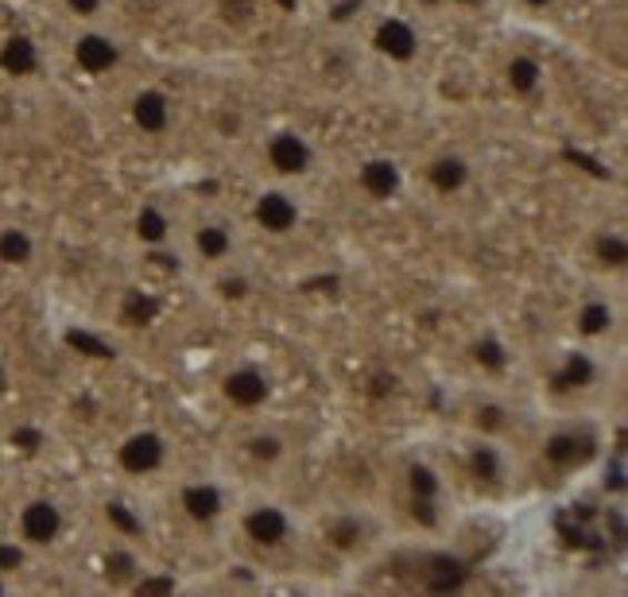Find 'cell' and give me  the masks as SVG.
I'll list each match as a JSON object with an SVG mask.
<instances>
[{
  "instance_id": "cell-12",
  "label": "cell",
  "mask_w": 628,
  "mask_h": 597,
  "mask_svg": "<svg viewBox=\"0 0 628 597\" xmlns=\"http://www.w3.org/2000/svg\"><path fill=\"white\" fill-rule=\"evenodd\" d=\"M590 454H594V438L578 435V431H555V435H547V443H544V462L555 469L586 466Z\"/></svg>"
},
{
  "instance_id": "cell-10",
  "label": "cell",
  "mask_w": 628,
  "mask_h": 597,
  "mask_svg": "<svg viewBox=\"0 0 628 597\" xmlns=\"http://www.w3.org/2000/svg\"><path fill=\"white\" fill-rule=\"evenodd\" d=\"M256 225L269 233H276V237H284V233H292L295 225H300L303 210L300 202L292 199L287 191H264L261 199H256Z\"/></svg>"
},
{
  "instance_id": "cell-17",
  "label": "cell",
  "mask_w": 628,
  "mask_h": 597,
  "mask_svg": "<svg viewBox=\"0 0 628 597\" xmlns=\"http://www.w3.org/2000/svg\"><path fill=\"white\" fill-rule=\"evenodd\" d=\"M194 253L202 256L206 264H222L233 256V233L230 225L222 222H206L194 230Z\"/></svg>"
},
{
  "instance_id": "cell-31",
  "label": "cell",
  "mask_w": 628,
  "mask_h": 597,
  "mask_svg": "<svg viewBox=\"0 0 628 597\" xmlns=\"http://www.w3.org/2000/svg\"><path fill=\"white\" fill-rule=\"evenodd\" d=\"M136 590L140 594H171V590H175V583H171V578H144Z\"/></svg>"
},
{
  "instance_id": "cell-21",
  "label": "cell",
  "mask_w": 628,
  "mask_h": 597,
  "mask_svg": "<svg viewBox=\"0 0 628 597\" xmlns=\"http://www.w3.org/2000/svg\"><path fill=\"white\" fill-rule=\"evenodd\" d=\"M105 524L113 528L117 539H140L144 536V520H140L136 508L124 505V500H105Z\"/></svg>"
},
{
  "instance_id": "cell-27",
  "label": "cell",
  "mask_w": 628,
  "mask_h": 597,
  "mask_svg": "<svg viewBox=\"0 0 628 597\" xmlns=\"http://www.w3.org/2000/svg\"><path fill=\"white\" fill-rule=\"evenodd\" d=\"M598 261L606 269H621L628 261V245H625V233H601L598 237Z\"/></svg>"
},
{
  "instance_id": "cell-13",
  "label": "cell",
  "mask_w": 628,
  "mask_h": 597,
  "mask_svg": "<svg viewBox=\"0 0 628 597\" xmlns=\"http://www.w3.org/2000/svg\"><path fill=\"white\" fill-rule=\"evenodd\" d=\"M544 62L536 59V54H513V59L505 62V85L516 93V98H536L539 90H544Z\"/></svg>"
},
{
  "instance_id": "cell-26",
  "label": "cell",
  "mask_w": 628,
  "mask_h": 597,
  "mask_svg": "<svg viewBox=\"0 0 628 597\" xmlns=\"http://www.w3.org/2000/svg\"><path fill=\"white\" fill-rule=\"evenodd\" d=\"M245 446H249V454H253L256 462H280V458H284V438L272 435V431H256Z\"/></svg>"
},
{
  "instance_id": "cell-19",
  "label": "cell",
  "mask_w": 628,
  "mask_h": 597,
  "mask_svg": "<svg viewBox=\"0 0 628 597\" xmlns=\"http://www.w3.org/2000/svg\"><path fill=\"white\" fill-rule=\"evenodd\" d=\"M594 381H598V361H594L590 353H567L559 373H555V388L559 392H583L590 388Z\"/></svg>"
},
{
  "instance_id": "cell-11",
  "label": "cell",
  "mask_w": 628,
  "mask_h": 597,
  "mask_svg": "<svg viewBox=\"0 0 628 597\" xmlns=\"http://www.w3.org/2000/svg\"><path fill=\"white\" fill-rule=\"evenodd\" d=\"M357 183H361V191H365L368 199L388 202V199H396L399 186H404V171H399V163L388 160V155H373V160L361 163Z\"/></svg>"
},
{
  "instance_id": "cell-15",
  "label": "cell",
  "mask_w": 628,
  "mask_h": 597,
  "mask_svg": "<svg viewBox=\"0 0 628 597\" xmlns=\"http://www.w3.org/2000/svg\"><path fill=\"white\" fill-rule=\"evenodd\" d=\"M36 253L39 245L31 237V230H23V225H4L0 230V264L4 269H28L36 261Z\"/></svg>"
},
{
  "instance_id": "cell-34",
  "label": "cell",
  "mask_w": 628,
  "mask_h": 597,
  "mask_svg": "<svg viewBox=\"0 0 628 597\" xmlns=\"http://www.w3.org/2000/svg\"><path fill=\"white\" fill-rule=\"evenodd\" d=\"M8 388H12V376H8V368L0 365V396H4Z\"/></svg>"
},
{
  "instance_id": "cell-9",
  "label": "cell",
  "mask_w": 628,
  "mask_h": 597,
  "mask_svg": "<svg viewBox=\"0 0 628 597\" xmlns=\"http://www.w3.org/2000/svg\"><path fill=\"white\" fill-rule=\"evenodd\" d=\"M373 47L392 62H412L419 54V31L404 16H384L373 31Z\"/></svg>"
},
{
  "instance_id": "cell-33",
  "label": "cell",
  "mask_w": 628,
  "mask_h": 597,
  "mask_svg": "<svg viewBox=\"0 0 628 597\" xmlns=\"http://www.w3.org/2000/svg\"><path fill=\"white\" fill-rule=\"evenodd\" d=\"M524 8H528V12H536V16H544V12H551L555 4H559V0H520Z\"/></svg>"
},
{
  "instance_id": "cell-14",
  "label": "cell",
  "mask_w": 628,
  "mask_h": 597,
  "mask_svg": "<svg viewBox=\"0 0 628 597\" xmlns=\"http://www.w3.org/2000/svg\"><path fill=\"white\" fill-rule=\"evenodd\" d=\"M0 70L12 78H28L39 70V47L31 36H8L0 43Z\"/></svg>"
},
{
  "instance_id": "cell-23",
  "label": "cell",
  "mask_w": 628,
  "mask_h": 597,
  "mask_svg": "<svg viewBox=\"0 0 628 597\" xmlns=\"http://www.w3.org/2000/svg\"><path fill=\"white\" fill-rule=\"evenodd\" d=\"M474 361L485 368V373H505V368H508V350L497 342V337H482V342H474Z\"/></svg>"
},
{
  "instance_id": "cell-3",
  "label": "cell",
  "mask_w": 628,
  "mask_h": 597,
  "mask_svg": "<svg viewBox=\"0 0 628 597\" xmlns=\"http://www.w3.org/2000/svg\"><path fill=\"white\" fill-rule=\"evenodd\" d=\"M16 532H20V544L23 547H54L67 532V513H62L59 500L51 497H31L28 505L20 508L16 516Z\"/></svg>"
},
{
  "instance_id": "cell-24",
  "label": "cell",
  "mask_w": 628,
  "mask_h": 597,
  "mask_svg": "<svg viewBox=\"0 0 628 597\" xmlns=\"http://www.w3.org/2000/svg\"><path fill=\"white\" fill-rule=\"evenodd\" d=\"M469 469H474L477 482H497V477H500V454H497V446H489V443L474 446V454H469Z\"/></svg>"
},
{
  "instance_id": "cell-32",
  "label": "cell",
  "mask_w": 628,
  "mask_h": 597,
  "mask_svg": "<svg viewBox=\"0 0 628 597\" xmlns=\"http://www.w3.org/2000/svg\"><path fill=\"white\" fill-rule=\"evenodd\" d=\"M222 295H225V298H245V295H249V284H245V280H225V284H222Z\"/></svg>"
},
{
  "instance_id": "cell-20",
  "label": "cell",
  "mask_w": 628,
  "mask_h": 597,
  "mask_svg": "<svg viewBox=\"0 0 628 597\" xmlns=\"http://www.w3.org/2000/svg\"><path fill=\"white\" fill-rule=\"evenodd\" d=\"M614 322H617V314H614V306H609L606 298H586V303L578 306V314H575V326H578V334H583V337L609 334V330H614Z\"/></svg>"
},
{
  "instance_id": "cell-16",
  "label": "cell",
  "mask_w": 628,
  "mask_h": 597,
  "mask_svg": "<svg viewBox=\"0 0 628 597\" xmlns=\"http://www.w3.org/2000/svg\"><path fill=\"white\" fill-rule=\"evenodd\" d=\"M427 179L438 194H458V191H466V183H469V163L462 160V155L446 152V155H438V160H431Z\"/></svg>"
},
{
  "instance_id": "cell-22",
  "label": "cell",
  "mask_w": 628,
  "mask_h": 597,
  "mask_svg": "<svg viewBox=\"0 0 628 597\" xmlns=\"http://www.w3.org/2000/svg\"><path fill=\"white\" fill-rule=\"evenodd\" d=\"M136 237L144 241V245H168L171 237V217L163 214L160 206H140L136 214Z\"/></svg>"
},
{
  "instance_id": "cell-28",
  "label": "cell",
  "mask_w": 628,
  "mask_h": 597,
  "mask_svg": "<svg viewBox=\"0 0 628 597\" xmlns=\"http://www.w3.org/2000/svg\"><path fill=\"white\" fill-rule=\"evenodd\" d=\"M109 0H62V12L70 16V20H78L82 28H90V23H98L101 16H105Z\"/></svg>"
},
{
  "instance_id": "cell-7",
  "label": "cell",
  "mask_w": 628,
  "mask_h": 597,
  "mask_svg": "<svg viewBox=\"0 0 628 597\" xmlns=\"http://www.w3.org/2000/svg\"><path fill=\"white\" fill-rule=\"evenodd\" d=\"M132 124H136L144 136H163L175 124V98L160 85H144L132 98Z\"/></svg>"
},
{
  "instance_id": "cell-30",
  "label": "cell",
  "mask_w": 628,
  "mask_h": 597,
  "mask_svg": "<svg viewBox=\"0 0 628 597\" xmlns=\"http://www.w3.org/2000/svg\"><path fill=\"white\" fill-rule=\"evenodd\" d=\"M23 563V544L16 539V544H0V575H12V570H20Z\"/></svg>"
},
{
  "instance_id": "cell-2",
  "label": "cell",
  "mask_w": 628,
  "mask_h": 597,
  "mask_svg": "<svg viewBox=\"0 0 628 597\" xmlns=\"http://www.w3.org/2000/svg\"><path fill=\"white\" fill-rule=\"evenodd\" d=\"M70 59H74V67L82 70V74L105 78L121 67L124 47L117 36H109V31H101L98 23H90V28L78 31L74 43H70Z\"/></svg>"
},
{
  "instance_id": "cell-25",
  "label": "cell",
  "mask_w": 628,
  "mask_h": 597,
  "mask_svg": "<svg viewBox=\"0 0 628 597\" xmlns=\"http://www.w3.org/2000/svg\"><path fill=\"white\" fill-rule=\"evenodd\" d=\"M438 474L431 466H423V462H415L412 469H407V489H412V497L419 500H435L438 497Z\"/></svg>"
},
{
  "instance_id": "cell-1",
  "label": "cell",
  "mask_w": 628,
  "mask_h": 597,
  "mask_svg": "<svg viewBox=\"0 0 628 597\" xmlns=\"http://www.w3.org/2000/svg\"><path fill=\"white\" fill-rule=\"evenodd\" d=\"M241 532H245L249 544L261 547V552H280V547L292 544L295 520L276 500H256V505H249L245 516H241Z\"/></svg>"
},
{
  "instance_id": "cell-4",
  "label": "cell",
  "mask_w": 628,
  "mask_h": 597,
  "mask_svg": "<svg viewBox=\"0 0 628 597\" xmlns=\"http://www.w3.org/2000/svg\"><path fill=\"white\" fill-rule=\"evenodd\" d=\"M117 466H121V474H129V477L160 474V469L168 466V438L152 427L132 431V435L117 446Z\"/></svg>"
},
{
  "instance_id": "cell-18",
  "label": "cell",
  "mask_w": 628,
  "mask_h": 597,
  "mask_svg": "<svg viewBox=\"0 0 628 597\" xmlns=\"http://www.w3.org/2000/svg\"><path fill=\"white\" fill-rule=\"evenodd\" d=\"M326 544L334 547V552L342 555H353L361 552V544H365V520H361L357 513H337L334 520H326Z\"/></svg>"
},
{
  "instance_id": "cell-35",
  "label": "cell",
  "mask_w": 628,
  "mask_h": 597,
  "mask_svg": "<svg viewBox=\"0 0 628 597\" xmlns=\"http://www.w3.org/2000/svg\"><path fill=\"white\" fill-rule=\"evenodd\" d=\"M4 590H8V586H4V583H0V594H4Z\"/></svg>"
},
{
  "instance_id": "cell-29",
  "label": "cell",
  "mask_w": 628,
  "mask_h": 597,
  "mask_svg": "<svg viewBox=\"0 0 628 597\" xmlns=\"http://www.w3.org/2000/svg\"><path fill=\"white\" fill-rule=\"evenodd\" d=\"M129 575H140V567H136V559H132L129 552H113L109 555V578H129Z\"/></svg>"
},
{
  "instance_id": "cell-5",
  "label": "cell",
  "mask_w": 628,
  "mask_h": 597,
  "mask_svg": "<svg viewBox=\"0 0 628 597\" xmlns=\"http://www.w3.org/2000/svg\"><path fill=\"white\" fill-rule=\"evenodd\" d=\"M222 396L237 412H256L272 399V376L256 365H237L222 376Z\"/></svg>"
},
{
  "instance_id": "cell-6",
  "label": "cell",
  "mask_w": 628,
  "mask_h": 597,
  "mask_svg": "<svg viewBox=\"0 0 628 597\" xmlns=\"http://www.w3.org/2000/svg\"><path fill=\"white\" fill-rule=\"evenodd\" d=\"M264 160L272 163V171L284 179H300L314 168V148L307 136L300 132L284 129V132H272L269 144H264Z\"/></svg>"
},
{
  "instance_id": "cell-8",
  "label": "cell",
  "mask_w": 628,
  "mask_h": 597,
  "mask_svg": "<svg viewBox=\"0 0 628 597\" xmlns=\"http://www.w3.org/2000/svg\"><path fill=\"white\" fill-rule=\"evenodd\" d=\"M179 513H183L191 524H202V528L217 524L225 516V493H222V485H214V482H186L183 489H179Z\"/></svg>"
}]
</instances>
